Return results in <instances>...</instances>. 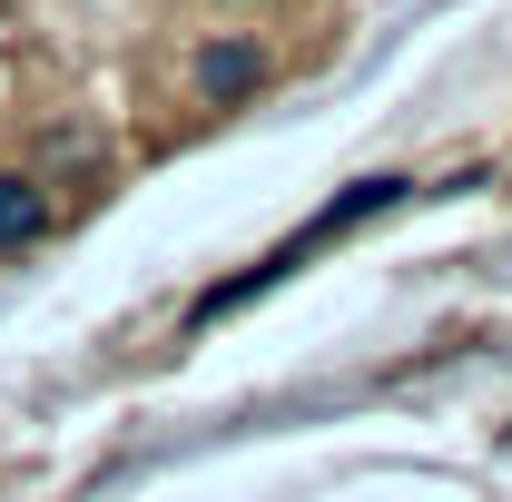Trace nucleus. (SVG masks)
I'll list each match as a JSON object with an SVG mask.
<instances>
[{"instance_id":"obj_1","label":"nucleus","mask_w":512,"mask_h":502,"mask_svg":"<svg viewBox=\"0 0 512 502\" xmlns=\"http://www.w3.org/2000/svg\"><path fill=\"white\" fill-rule=\"evenodd\" d=\"M394 197H404V178H365V188H345V197H335V207L316 217V227H306V237H286V247L266 256V266H247L237 286H217V296H197V325H217L227 306H247V296H266L276 276H296V266H306V256H325L335 237H355V227H365V217H384Z\"/></svg>"},{"instance_id":"obj_2","label":"nucleus","mask_w":512,"mask_h":502,"mask_svg":"<svg viewBox=\"0 0 512 502\" xmlns=\"http://www.w3.org/2000/svg\"><path fill=\"white\" fill-rule=\"evenodd\" d=\"M256 79H266V50H256V40H207L188 60V99L197 109H237Z\"/></svg>"},{"instance_id":"obj_3","label":"nucleus","mask_w":512,"mask_h":502,"mask_svg":"<svg viewBox=\"0 0 512 502\" xmlns=\"http://www.w3.org/2000/svg\"><path fill=\"white\" fill-rule=\"evenodd\" d=\"M40 227H50V197H40V178H0V256L30 247Z\"/></svg>"}]
</instances>
